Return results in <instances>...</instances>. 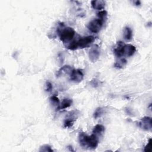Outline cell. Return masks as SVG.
Segmentation results:
<instances>
[{"instance_id":"8992f818","label":"cell","mask_w":152,"mask_h":152,"mask_svg":"<svg viewBox=\"0 0 152 152\" xmlns=\"http://www.w3.org/2000/svg\"><path fill=\"white\" fill-rule=\"evenodd\" d=\"M100 56V48L98 45H95L90 49L89 53V57L92 62H96Z\"/></svg>"},{"instance_id":"4fadbf2b","label":"cell","mask_w":152,"mask_h":152,"mask_svg":"<svg viewBox=\"0 0 152 152\" xmlns=\"http://www.w3.org/2000/svg\"><path fill=\"white\" fill-rule=\"evenodd\" d=\"M127 64V61L124 58H118L114 64V67L117 68H123Z\"/></svg>"},{"instance_id":"e0dca14e","label":"cell","mask_w":152,"mask_h":152,"mask_svg":"<svg viewBox=\"0 0 152 152\" xmlns=\"http://www.w3.org/2000/svg\"><path fill=\"white\" fill-rule=\"evenodd\" d=\"M103 113H104V109H103V108H100V107H99V108H98L95 110V112H94V114H93V117H94V118L97 119V118L101 117L102 116V115L103 114Z\"/></svg>"},{"instance_id":"ac0fdd59","label":"cell","mask_w":152,"mask_h":152,"mask_svg":"<svg viewBox=\"0 0 152 152\" xmlns=\"http://www.w3.org/2000/svg\"><path fill=\"white\" fill-rule=\"evenodd\" d=\"M39 151H46V152H52L53 150L51 148V147L48 144L42 145L39 150Z\"/></svg>"},{"instance_id":"52a82bcc","label":"cell","mask_w":152,"mask_h":152,"mask_svg":"<svg viewBox=\"0 0 152 152\" xmlns=\"http://www.w3.org/2000/svg\"><path fill=\"white\" fill-rule=\"evenodd\" d=\"M151 124V118L148 117H143L138 122L139 127L145 131H151L152 128Z\"/></svg>"},{"instance_id":"603a6c76","label":"cell","mask_w":152,"mask_h":152,"mask_svg":"<svg viewBox=\"0 0 152 152\" xmlns=\"http://www.w3.org/2000/svg\"><path fill=\"white\" fill-rule=\"evenodd\" d=\"M140 4H141V3H140V1H136L135 2V6H140Z\"/></svg>"},{"instance_id":"30bf717a","label":"cell","mask_w":152,"mask_h":152,"mask_svg":"<svg viewBox=\"0 0 152 152\" xmlns=\"http://www.w3.org/2000/svg\"><path fill=\"white\" fill-rule=\"evenodd\" d=\"M93 9L98 10H102L105 7V1L103 0H93L91 2Z\"/></svg>"},{"instance_id":"ba28073f","label":"cell","mask_w":152,"mask_h":152,"mask_svg":"<svg viewBox=\"0 0 152 152\" xmlns=\"http://www.w3.org/2000/svg\"><path fill=\"white\" fill-rule=\"evenodd\" d=\"M124 43L119 41L117 43L116 46L114 48V52L115 55L118 58H121L122 55H124Z\"/></svg>"},{"instance_id":"7a4b0ae2","label":"cell","mask_w":152,"mask_h":152,"mask_svg":"<svg viewBox=\"0 0 152 152\" xmlns=\"http://www.w3.org/2000/svg\"><path fill=\"white\" fill-rule=\"evenodd\" d=\"M57 32L59 36L60 40L64 45L66 43L68 44L71 42L75 35V30L72 28L69 27L65 28L63 23H61L58 25Z\"/></svg>"},{"instance_id":"7402d4cb","label":"cell","mask_w":152,"mask_h":152,"mask_svg":"<svg viewBox=\"0 0 152 152\" xmlns=\"http://www.w3.org/2000/svg\"><path fill=\"white\" fill-rule=\"evenodd\" d=\"M90 84L93 87H97L99 85V82L96 79H93L91 81Z\"/></svg>"},{"instance_id":"d6986e66","label":"cell","mask_w":152,"mask_h":152,"mask_svg":"<svg viewBox=\"0 0 152 152\" xmlns=\"http://www.w3.org/2000/svg\"><path fill=\"white\" fill-rule=\"evenodd\" d=\"M107 14H108L107 12L105 10L101 11V12L97 13V16L99 17V19H101L104 21H105V19H106V17L107 16Z\"/></svg>"},{"instance_id":"6da1fadb","label":"cell","mask_w":152,"mask_h":152,"mask_svg":"<svg viewBox=\"0 0 152 152\" xmlns=\"http://www.w3.org/2000/svg\"><path fill=\"white\" fill-rule=\"evenodd\" d=\"M79 141L80 145L88 149H95L99 144V139L98 136L92 134L88 136L84 132H81L79 134Z\"/></svg>"},{"instance_id":"2e32d148","label":"cell","mask_w":152,"mask_h":152,"mask_svg":"<svg viewBox=\"0 0 152 152\" xmlns=\"http://www.w3.org/2000/svg\"><path fill=\"white\" fill-rule=\"evenodd\" d=\"M50 101H51V104L52 105H54V106H58L57 110H59V107L60 105H59V100L58 98V97L56 96H53L51 97Z\"/></svg>"},{"instance_id":"44dd1931","label":"cell","mask_w":152,"mask_h":152,"mask_svg":"<svg viewBox=\"0 0 152 152\" xmlns=\"http://www.w3.org/2000/svg\"><path fill=\"white\" fill-rule=\"evenodd\" d=\"M151 140L150 139L148 142V144L144 147V151H145V152L151 151Z\"/></svg>"},{"instance_id":"8fae6325","label":"cell","mask_w":152,"mask_h":152,"mask_svg":"<svg viewBox=\"0 0 152 152\" xmlns=\"http://www.w3.org/2000/svg\"><path fill=\"white\" fill-rule=\"evenodd\" d=\"M72 68L69 65H64L56 73V76L57 77H59L65 74H69L71 73L72 71Z\"/></svg>"},{"instance_id":"5b68a950","label":"cell","mask_w":152,"mask_h":152,"mask_svg":"<svg viewBox=\"0 0 152 152\" xmlns=\"http://www.w3.org/2000/svg\"><path fill=\"white\" fill-rule=\"evenodd\" d=\"M95 38L92 36H88L86 37L80 38L77 39V45L79 48L83 49L89 46L91 43L95 41Z\"/></svg>"},{"instance_id":"277c9868","label":"cell","mask_w":152,"mask_h":152,"mask_svg":"<svg viewBox=\"0 0 152 152\" xmlns=\"http://www.w3.org/2000/svg\"><path fill=\"white\" fill-rule=\"evenodd\" d=\"M84 77V74L80 69H72L70 73V80L74 83L81 82Z\"/></svg>"},{"instance_id":"9a60e30c","label":"cell","mask_w":152,"mask_h":152,"mask_svg":"<svg viewBox=\"0 0 152 152\" xmlns=\"http://www.w3.org/2000/svg\"><path fill=\"white\" fill-rule=\"evenodd\" d=\"M72 101L71 99H63V101H62L61 104L59 105V110L64 109L69 107L72 105Z\"/></svg>"},{"instance_id":"5bb4252c","label":"cell","mask_w":152,"mask_h":152,"mask_svg":"<svg viewBox=\"0 0 152 152\" xmlns=\"http://www.w3.org/2000/svg\"><path fill=\"white\" fill-rule=\"evenodd\" d=\"M124 38L127 41H130L132 38V31L130 27H125L124 30Z\"/></svg>"},{"instance_id":"7c38bea8","label":"cell","mask_w":152,"mask_h":152,"mask_svg":"<svg viewBox=\"0 0 152 152\" xmlns=\"http://www.w3.org/2000/svg\"><path fill=\"white\" fill-rule=\"evenodd\" d=\"M105 127L104 125H101V124H98L96 125L93 130V134L96 135V136H98V135H102L104 132H105Z\"/></svg>"},{"instance_id":"9c48e42d","label":"cell","mask_w":152,"mask_h":152,"mask_svg":"<svg viewBox=\"0 0 152 152\" xmlns=\"http://www.w3.org/2000/svg\"><path fill=\"white\" fill-rule=\"evenodd\" d=\"M136 51V48L134 46L127 44L124 45V55H125L127 56H132Z\"/></svg>"},{"instance_id":"3957f363","label":"cell","mask_w":152,"mask_h":152,"mask_svg":"<svg viewBox=\"0 0 152 152\" xmlns=\"http://www.w3.org/2000/svg\"><path fill=\"white\" fill-rule=\"evenodd\" d=\"M104 21L100 19H93L90 21L88 25V29L94 33H97L101 30Z\"/></svg>"},{"instance_id":"ffe728a7","label":"cell","mask_w":152,"mask_h":152,"mask_svg":"<svg viewBox=\"0 0 152 152\" xmlns=\"http://www.w3.org/2000/svg\"><path fill=\"white\" fill-rule=\"evenodd\" d=\"M45 90L47 92H51L52 90V85L51 83L49 81H47L45 85Z\"/></svg>"}]
</instances>
